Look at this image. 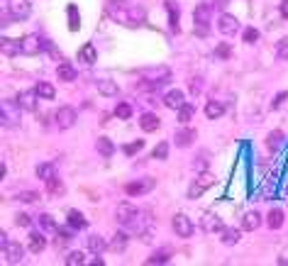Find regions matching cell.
I'll return each mask as SVG.
<instances>
[{
	"mask_svg": "<svg viewBox=\"0 0 288 266\" xmlns=\"http://www.w3.org/2000/svg\"><path fill=\"white\" fill-rule=\"evenodd\" d=\"M44 52H49V54L54 57V61H61V54H59V49L54 47V42H49V39H44Z\"/></svg>",
	"mask_w": 288,
	"mask_h": 266,
	"instance_id": "obj_51",
	"label": "cell"
},
{
	"mask_svg": "<svg viewBox=\"0 0 288 266\" xmlns=\"http://www.w3.org/2000/svg\"><path fill=\"white\" fill-rule=\"evenodd\" d=\"M37 222H39V227H42V230H47V232H57V220H54L49 212H42V215L37 217Z\"/></svg>",
	"mask_w": 288,
	"mask_h": 266,
	"instance_id": "obj_36",
	"label": "cell"
},
{
	"mask_svg": "<svg viewBox=\"0 0 288 266\" xmlns=\"http://www.w3.org/2000/svg\"><path fill=\"white\" fill-rule=\"evenodd\" d=\"M217 30H220L222 37H234V34L239 32V22H237V17H232V15H227V12H220V17H217Z\"/></svg>",
	"mask_w": 288,
	"mask_h": 266,
	"instance_id": "obj_4",
	"label": "cell"
},
{
	"mask_svg": "<svg viewBox=\"0 0 288 266\" xmlns=\"http://www.w3.org/2000/svg\"><path fill=\"white\" fill-rule=\"evenodd\" d=\"M115 118H117V120H130V118H132V105H130V103H117Z\"/></svg>",
	"mask_w": 288,
	"mask_h": 266,
	"instance_id": "obj_40",
	"label": "cell"
},
{
	"mask_svg": "<svg viewBox=\"0 0 288 266\" xmlns=\"http://www.w3.org/2000/svg\"><path fill=\"white\" fill-rule=\"evenodd\" d=\"M2 257H5L7 264H20L22 257H25V249H22V244H17V242H5V244H2Z\"/></svg>",
	"mask_w": 288,
	"mask_h": 266,
	"instance_id": "obj_8",
	"label": "cell"
},
{
	"mask_svg": "<svg viewBox=\"0 0 288 266\" xmlns=\"http://www.w3.org/2000/svg\"><path fill=\"white\" fill-rule=\"evenodd\" d=\"M115 220H117L120 225H125V227H132V225H137V220H140V210H137L132 203H120V205L115 207Z\"/></svg>",
	"mask_w": 288,
	"mask_h": 266,
	"instance_id": "obj_2",
	"label": "cell"
},
{
	"mask_svg": "<svg viewBox=\"0 0 288 266\" xmlns=\"http://www.w3.org/2000/svg\"><path fill=\"white\" fill-rule=\"evenodd\" d=\"M57 125L61 127V130H69L76 125V110H73L71 105H61L59 110H57Z\"/></svg>",
	"mask_w": 288,
	"mask_h": 266,
	"instance_id": "obj_11",
	"label": "cell"
},
{
	"mask_svg": "<svg viewBox=\"0 0 288 266\" xmlns=\"http://www.w3.org/2000/svg\"><path fill=\"white\" fill-rule=\"evenodd\" d=\"M34 90H37V95H39L42 100H52V98L57 95V90H54V86H52L49 81H39V83L34 86Z\"/></svg>",
	"mask_w": 288,
	"mask_h": 266,
	"instance_id": "obj_25",
	"label": "cell"
},
{
	"mask_svg": "<svg viewBox=\"0 0 288 266\" xmlns=\"http://www.w3.org/2000/svg\"><path fill=\"white\" fill-rule=\"evenodd\" d=\"M140 239H142V242H151V232H142Z\"/></svg>",
	"mask_w": 288,
	"mask_h": 266,
	"instance_id": "obj_57",
	"label": "cell"
},
{
	"mask_svg": "<svg viewBox=\"0 0 288 266\" xmlns=\"http://www.w3.org/2000/svg\"><path fill=\"white\" fill-rule=\"evenodd\" d=\"M7 108H10V103H2V127H7V125L12 127V125H15V120H17V118H15V113H10Z\"/></svg>",
	"mask_w": 288,
	"mask_h": 266,
	"instance_id": "obj_44",
	"label": "cell"
},
{
	"mask_svg": "<svg viewBox=\"0 0 288 266\" xmlns=\"http://www.w3.org/2000/svg\"><path fill=\"white\" fill-rule=\"evenodd\" d=\"M169 78H171V71L169 68H149V71H144V81H151V83H156V86H161V83H169Z\"/></svg>",
	"mask_w": 288,
	"mask_h": 266,
	"instance_id": "obj_14",
	"label": "cell"
},
{
	"mask_svg": "<svg viewBox=\"0 0 288 266\" xmlns=\"http://www.w3.org/2000/svg\"><path fill=\"white\" fill-rule=\"evenodd\" d=\"M166 156H169V144H166V142L156 144L154 151H151V159H166Z\"/></svg>",
	"mask_w": 288,
	"mask_h": 266,
	"instance_id": "obj_45",
	"label": "cell"
},
{
	"mask_svg": "<svg viewBox=\"0 0 288 266\" xmlns=\"http://www.w3.org/2000/svg\"><path fill=\"white\" fill-rule=\"evenodd\" d=\"M276 57H279L281 61H286L288 59V37H284V39L276 44Z\"/></svg>",
	"mask_w": 288,
	"mask_h": 266,
	"instance_id": "obj_48",
	"label": "cell"
},
{
	"mask_svg": "<svg viewBox=\"0 0 288 266\" xmlns=\"http://www.w3.org/2000/svg\"><path fill=\"white\" fill-rule=\"evenodd\" d=\"M66 264H69V266H81V264H86V254H83V252H71V254L66 257Z\"/></svg>",
	"mask_w": 288,
	"mask_h": 266,
	"instance_id": "obj_46",
	"label": "cell"
},
{
	"mask_svg": "<svg viewBox=\"0 0 288 266\" xmlns=\"http://www.w3.org/2000/svg\"><path fill=\"white\" fill-rule=\"evenodd\" d=\"M183 100H186L183 90H169V93L164 95V105H166V108H171V110H178L181 105H186Z\"/></svg>",
	"mask_w": 288,
	"mask_h": 266,
	"instance_id": "obj_17",
	"label": "cell"
},
{
	"mask_svg": "<svg viewBox=\"0 0 288 266\" xmlns=\"http://www.w3.org/2000/svg\"><path fill=\"white\" fill-rule=\"evenodd\" d=\"M286 98H288L286 90H284V93H279V95L274 98V103H271V110H279V108H281V105L286 103Z\"/></svg>",
	"mask_w": 288,
	"mask_h": 266,
	"instance_id": "obj_52",
	"label": "cell"
},
{
	"mask_svg": "<svg viewBox=\"0 0 288 266\" xmlns=\"http://www.w3.org/2000/svg\"><path fill=\"white\" fill-rule=\"evenodd\" d=\"M37 98H39L37 90H22V93H17V108L32 113V110H37Z\"/></svg>",
	"mask_w": 288,
	"mask_h": 266,
	"instance_id": "obj_13",
	"label": "cell"
},
{
	"mask_svg": "<svg viewBox=\"0 0 288 266\" xmlns=\"http://www.w3.org/2000/svg\"><path fill=\"white\" fill-rule=\"evenodd\" d=\"M220 239H222V244L232 247V244H237V242H239V230H232V227H222V230H220Z\"/></svg>",
	"mask_w": 288,
	"mask_h": 266,
	"instance_id": "obj_29",
	"label": "cell"
},
{
	"mask_svg": "<svg viewBox=\"0 0 288 266\" xmlns=\"http://www.w3.org/2000/svg\"><path fill=\"white\" fill-rule=\"evenodd\" d=\"M191 120H193V105L186 103V105L178 108V122H181V125H188Z\"/></svg>",
	"mask_w": 288,
	"mask_h": 266,
	"instance_id": "obj_41",
	"label": "cell"
},
{
	"mask_svg": "<svg viewBox=\"0 0 288 266\" xmlns=\"http://www.w3.org/2000/svg\"><path fill=\"white\" fill-rule=\"evenodd\" d=\"M66 222H69V227H73V230H86V227H88V220H86L78 210H69Z\"/></svg>",
	"mask_w": 288,
	"mask_h": 266,
	"instance_id": "obj_24",
	"label": "cell"
},
{
	"mask_svg": "<svg viewBox=\"0 0 288 266\" xmlns=\"http://www.w3.org/2000/svg\"><path fill=\"white\" fill-rule=\"evenodd\" d=\"M196 130H191V127H181L178 132L173 134V144L178 147V149H188V147H193L196 144Z\"/></svg>",
	"mask_w": 288,
	"mask_h": 266,
	"instance_id": "obj_12",
	"label": "cell"
},
{
	"mask_svg": "<svg viewBox=\"0 0 288 266\" xmlns=\"http://www.w3.org/2000/svg\"><path fill=\"white\" fill-rule=\"evenodd\" d=\"M210 15H213V7L208 2H201L196 10H193V22L196 25H208L210 22Z\"/></svg>",
	"mask_w": 288,
	"mask_h": 266,
	"instance_id": "obj_16",
	"label": "cell"
},
{
	"mask_svg": "<svg viewBox=\"0 0 288 266\" xmlns=\"http://www.w3.org/2000/svg\"><path fill=\"white\" fill-rule=\"evenodd\" d=\"M191 93H193V95H201V93H203V78H201V76H193V78H191Z\"/></svg>",
	"mask_w": 288,
	"mask_h": 266,
	"instance_id": "obj_50",
	"label": "cell"
},
{
	"mask_svg": "<svg viewBox=\"0 0 288 266\" xmlns=\"http://www.w3.org/2000/svg\"><path fill=\"white\" fill-rule=\"evenodd\" d=\"M171 227H173V232H176L178 237H191V235H193V222H191V217L183 215V212H176V215L171 217Z\"/></svg>",
	"mask_w": 288,
	"mask_h": 266,
	"instance_id": "obj_5",
	"label": "cell"
},
{
	"mask_svg": "<svg viewBox=\"0 0 288 266\" xmlns=\"http://www.w3.org/2000/svg\"><path fill=\"white\" fill-rule=\"evenodd\" d=\"M27 249H29L32 254L44 252V249H47V237H42L39 232H32V235L27 237Z\"/></svg>",
	"mask_w": 288,
	"mask_h": 266,
	"instance_id": "obj_18",
	"label": "cell"
},
{
	"mask_svg": "<svg viewBox=\"0 0 288 266\" xmlns=\"http://www.w3.org/2000/svg\"><path fill=\"white\" fill-rule=\"evenodd\" d=\"M215 57L217 59H230V57H232V49H230V44H227V42L217 44L215 47Z\"/></svg>",
	"mask_w": 288,
	"mask_h": 266,
	"instance_id": "obj_47",
	"label": "cell"
},
{
	"mask_svg": "<svg viewBox=\"0 0 288 266\" xmlns=\"http://www.w3.org/2000/svg\"><path fill=\"white\" fill-rule=\"evenodd\" d=\"M78 59H81L83 64L93 66V64H95V59H98V54H95V47H93V44H86V47H81V52H78Z\"/></svg>",
	"mask_w": 288,
	"mask_h": 266,
	"instance_id": "obj_27",
	"label": "cell"
},
{
	"mask_svg": "<svg viewBox=\"0 0 288 266\" xmlns=\"http://www.w3.org/2000/svg\"><path fill=\"white\" fill-rule=\"evenodd\" d=\"M266 225H269V230H279V227L284 225V212H281L279 207H274V210L266 215Z\"/></svg>",
	"mask_w": 288,
	"mask_h": 266,
	"instance_id": "obj_34",
	"label": "cell"
},
{
	"mask_svg": "<svg viewBox=\"0 0 288 266\" xmlns=\"http://www.w3.org/2000/svg\"><path fill=\"white\" fill-rule=\"evenodd\" d=\"M95 86H98V93H100V95H108V98H113V95H117V93H120L117 83H115V81H110V78H103V81H98Z\"/></svg>",
	"mask_w": 288,
	"mask_h": 266,
	"instance_id": "obj_22",
	"label": "cell"
},
{
	"mask_svg": "<svg viewBox=\"0 0 288 266\" xmlns=\"http://www.w3.org/2000/svg\"><path fill=\"white\" fill-rule=\"evenodd\" d=\"M54 176H57L54 164H39V166H37V178H42L44 183H47V181H52Z\"/></svg>",
	"mask_w": 288,
	"mask_h": 266,
	"instance_id": "obj_33",
	"label": "cell"
},
{
	"mask_svg": "<svg viewBox=\"0 0 288 266\" xmlns=\"http://www.w3.org/2000/svg\"><path fill=\"white\" fill-rule=\"evenodd\" d=\"M222 113H225V108H222L220 100H208V103H205V118H208V120L222 118Z\"/></svg>",
	"mask_w": 288,
	"mask_h": 266,
	"instance_id": "obj_26",
	"label": "cell"
},
{
	"mask_svg": "<svg viewBox=\"0 0 288 266\" xmlns=\"http://www.w3.org/2000/svg\"><path fill=\"white\" fill-rule=\"evenodd\" d=\"M279 10H281V17H286V20H288V0H281Z\"/></svg>",
	"mask_w": 288,
	"mask_h": 266,
	"instance_id": "obj_56",
	"label": "cell"
},
{
	"mask_svg": "<svg viewBox=\"0 0 288 266\" xmlns=\"http://www.w3.org/2000/svg\"><path fill=\"white\" fill-rule=\"evenodd\" d=\"M193 32H196V37H208V32H210V30H208V25H196V30H193Z\"/></svg>",
	"mask_w": 288,
	"mask_h": 266,
	"instance_id": "obj_54",
	"label": "cell"
},
{
	"mask_svg": "<svg viewBox=\"0 0 288 266\" xmlns=\"http://www.w3.org/2000/svg\"><path fill=\"white\" fill-rule=\"evenodd\" d=\"M225 5H227V0H217V7H220V10H222Z\"/></svg>",
	"mask_w": 288,
	"mask_h": 266,
	"instance_id": "obj_59",
	"label": "cell"
},
{
	"mask_svg": "<svg viewBox=\"0 0 288 266\" xmlns=\"http://www.w3.org/2000/svg\"><path fill=\"white\" fill-rule=\"evenodd\" d=\"M171 259V249H156L149 259H146V264H166Z\"/></svg>",
	"mask_w": 288,
	"mask_h": 266,
	"instance_id": "obj_37",
	"label": "cell"
},
{
	"mask_svg": "<svg viewBox=\"0 0 288 266\" xmlns=\"http://www.w3.org/2000/svg\"><path fill=\"white\" fill-rule=\"evenodd\" d=\"M57 76H59V81L71 83V81H76V68H73L71 64H59V68H57Z\"/></svg>",
	"mask_w": 288,
	"mask_h": 266,
	"instance_id": "obj_32",
	"label": "cell"
},
{
	"mask_svg": "<svg viewBox=\"0 0 288 266\" xmlns=\"http://www.w3.org/2000/svg\"><path fill=\"white\" fill-rule=\"evenodd\" d=\"M20 52H22L20 42H15V39H2V54H5V57H15V54H20Z\"/></svg>",
	"mask_w": 288,
	"mask_h": 266,
	"instance_id": "obj_39",
	"label": "cell"
},
{
	"mask_svg": "<svg viewBox=\"0 0 288 266\" xmlns=\"http://www.w3.org/2000/svg\"><path fill=\"white\" fill-rule=\"evenodd\" d=\"M159 118L154 115V113H142V118H140V127H142V132L144 134H149V132H156L159 130Z\"/></svg>",
	"mask_w": 288,
	"mask_h": 266,
	"instance_id": "obj_20",
	"label": "cell"
},
{
	"mask_svg": "<svg viewBox=\"0 0 288 266\" xmlns=\"http://www.w3.org/2000/svg\"><path fill=\"white\" fill-rule=\"evenodd\" d=\"M105 249H110V242H105V237H100V235L88 237V252L90 254H103Z\"/></svg>",
	"mask_w": 288,
	"mask_h": 266,
	"instance_id": "obj_19",
	"label": "cell"
},
{
	"mask_svg": "<svg viewBox=\"0 0 288 266\" xmlns=\"http://www.w3.org/2000/svg\"><path fill=\"white\" fill-rule=\"evenodd\" d=\"M7 12H10V20H25L32 12V5L29 0H7Z\"/></svg>",
	"mask_w": 288,
	"mask_h": 266,
	"instance_id": "obj_7",
	"label": "cell"
},
{
	"mask_svg": "<svg viewBox=\"0 0 288 266\" xmlns=\"http://www.w3.org/2000/svg\"><path fill=\"white\" fill-rule=\"evenodd\" d=\"M225 225H222V220L213 215V212H203L201 215V230L203 232H208V235H220V230H222Z\"/></svg>",
	"mask_w": 288,
	"mask_h": 266,
	"instance_id": "obj_10",
	"label": "cell"
},
{
	"mask_svg": "<svg viewBox=\"0 0 288 266\" xmlns=\"http://www.w3.org/2000/svg\"><path fill=\"white\" fill-rule=\"evenodd\" d=\"M259 30L257 27H247L244 32H242V42H247V44H254V42H259Z\"/></svg>",
	"mask_w": 288,
	"mask_h": 266,
	"instance_id": "obj_42",
	"label": "cell"
},
{
	"mask_svg": "<svg viewBox=\"0 0 288 266\" xmlns=\"http://www.w3.org/2000/svg\"><path fill=\"white\" fill-rule=\"evenodd\" d=\"M140 149H144V139H137V142H132V144H125V147H122L125 156H135Z\"/></svg>",
	"mask_w": 288,
	"mask_h": 266,
	"instance_id": "obj_43",
	"label": "cell"
},
{
	"mask_svg": "<svg viewBox=\"0 0 288 266\" xmlns=\"http://www.w3.org/2000/svg\"><path fill=\"white\" fill-rule=\"evenodd\" d=\"M17 200H20V203H37V200H39V193H37V191H25V193L17 196Z\"/></svg>",
	"mask_w": 288,
	"mask_h": 266,
	"instance_id": "obj_49",
	"label": "cell"
},
{
	"mask_svg": "<svg viewBox=\"0 0 288 266\" xmlns=\"http://www.w3.org/2000/svg\"><path fill=\"white\" fill-rule=\"evenodd\" d=\"M20 47H22V54L34 57V54L44 52V39H42L39 34H27V37L20 39Z\"/></svg>",
	"mask_w": 288,
	"mask_h": 266,
	"instance_id": "obj_6",
	"label": "cell"
},
{
	"mask_svg": "<svg viewBox=\"0 0 288 266\" xmlns=\"http://www.w3.org/2000/svg\"><path fill=\"white\" fill-rule=\"evenodd\" d=\"M166 10H169V22H171V32H178V5L173 0L166 2Z\"/></svg>",
	"mask_w": 288,
	"mask_h": 266,
	"instance_id": "obj_35",
	"label": "cell"
},
{
	"mask_svg": "<svg viewBox=\"0 0 288 266\" xmlns=\"http://www.w3.org/2000/svg\"><path fill=\"white\" fill-rule=\"evenodd\" d=\"M261 227V215L259 212H247L244 217H242V230H247V232H254V230H259Z\"/></svg>",
	"mask_w": 288,
	"mask_h": 266,
	"instance_id": "obj_21",
	"label": "cell"
},
{
	"mask_svg": "<svg viewBox=\"0 0 288 266\" xmlns=\"http://www.w3.org/2000/svg\"><path fill=\"white\" fill-rule=\"evenodd\" d=\"M281 144H284V132H281V130L269 132V137H266V149H269V151H279Z\"/></svg>",
	"mask_w": 288,
	"mask_h": 266,
	"instance_id": "obj_31",
	"label": "cell"
},
{
	"mask_svg": "<svg viewBox=\"0 0 288 266\" xmlns=\"http://www.w3.org/2000/svg\"><path fill=\"white\" fill-rule=\"evenodd\" d=\"M15 222H17L20 227H29V225H32V217H29V215H25V212H20Z\"/></svg>",
	"mask_w": 288,
	"mask_h": 266,
	"instance_id": "obj_53",
	"label": "cell"
},
{
	"mask_svg": "<svg viewBox=\"0 0 288 266\" xmlns=\"http://www.w3.org/2000/svg\"><path fill=\"white\" fill-rule=\"evenodd\" d=\"M217 183V178L213 174H198V178H193V183H191V188H188V198H198L201 193H205L208 188H213Z\"/></svg>",
	"mask_w": 288,
	"mask_h": 266,
	"instance_id": "obj_3",
	"label": "cell"
},
{
	"mask_svg": "<svg viewBox=\"0 0 288 266\" xmlns=\"http://www.w3.org/2000/svg\"><path fill=\"white\" fill-rule=\"evenodd\" d=\"M66 12H69V27H71V32H78V27H81V17H78V7L76 5H66Z\"/></svg>",
	"mask_w": 288,
	"mask_h": 266,
	"instance_id": "obj_38",
	"label": "cell"
},
{
	"mask_svg": "<svg viewBox=\"0 0 288 266\" xmlns=\"http://www.w3.org/2000/svg\"><path fill=\"white\" fill-rule=\"evenodd\" d=\"M105 12L113 22L125 25V27H140L144 22V7L130 0H108Z\"/></svg>",
	"mask_w": 288,
	"mask_h": 266,
	"instance_id": "obj_1",
	"label": "cell"
},
{
	"mask_svg": "<svg viewBox=\"0 0 288 266\" xmlns=\"http://www.w3.org/2000/svg\"><path fill=\"white\" fill-rule=\"evenodd\" d=\"M127 244H130L127 232H115V235H113V239H110V249H113V252H125V249H127Z\"/></svg>",
	"mask_w": 288,
	"mask_h": 266,
	"instance_id": "obj_23",
	"label": "cell"
},
{
	"mask_svg": "<svg viewBox=\"0 0 288 266\" xmlns=\"http://www.w3.org/2000/svg\"><path fill=\"white\" fill-rule=\"evenodd\" d=\"M73 239V227L66 230V227H57V237H54V249L64 252V247H69Z\"/></svg>",
	"mask_w": 288,
	"mask_h": 266,
	"instance_id": "obj_15",
	"label": "cell"
},
{
	"mask_svg": "<svg viewBox=\"0 0 288 266\" xmlns=\"http://www.w3.org/2000/svg\"><path fill=\"white\" fill-rule=\"evenodd\" d=\"M47 193L49 196H54V198H59V196H64L66 193V186H64V181L61 178H52V181H47Z\"/></svg>",
	"mask_w": 288,
	"mask_h": 266,
	"instance_id": "obj_28",
	"label": "cell"
},
{
	"mask_svg": "<svg viewBox=\"0 0 288 266\" xmlns=\"http://www.w3.org/2000/svg\"><path fill=\"white\" fill-rule=\"evenodd\" d=\"M196 159H198V161H196V169H205V166H208V159H205L203 154H198Z\"/></svg>",
	"mask_w": 288,
	"mask_h": 266,
	"instance_id": "obj_55",
	"label": "cell"
},
{
	"mask_svg": "<svg viewBox=\"0 0 288 266\" xmlns=\"http://www.w3.org/2000/svg\"><path fill=\"white\" fill-rule=\"evenodd\" d=\"M154 186H156V183H154V178H140V181L127 183V186H125V193L135 198V196H144V193H149Z\"/></svg>",
	"mask_w": 288,
	"mask_h": 266,
	"instance_id": "obj_9",
	"label": "cell"
},
{
	"mask_svg": "<svg viewBox=\"0 0 288 266\" xmlns=\"http://www.w3.org/2000/svg\"><path fill=\"white\" fill-rule=\"evenodd\" d=\"M108 122H110V115H108V113H105V115H103V118H100V125H108Z\"/></svg>",
	"mask_w": 288,
	"mask_h": 266,
	"instance_id": "obj_58",
	"label": "cell"
},
{
	"mask_svg": "<svg viewBox=\"0 0 288 266\" xmlns=\"http://www.w3.org/2000/svg\"><path fill=\"white\" fill-rule=\"evenodd\" d=\"M95 149H98V154H100V156H105V159H108V156H113V151H115V144H113L108 137H100V139L95 142Z\"/></svg>",
	"mask_w": 288,
	"mask_h": 266,
	"instance_id": "obj_30",
	"label": "cell"
}]
</instances>
